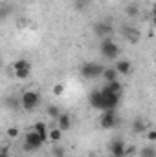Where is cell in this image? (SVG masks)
Instances as JSON below:
<instances>
[{
    "mask_svg": "<svg viewBox=\"0 0 156 157\" xmlns=\"http://www.w3.org/2000/svg\"><path fill=\"white\" fill-rule=\"evenodd\" d=\"M109 91H112V93H116V95H121V91H123V86H121V82L119 80H110V82H107V86H105Z\"/></svg>",
    "mask_w": 156,
    "mask_h": 157,
    "instance_id": "15",
    "label": "cell"
},
{
    "mask_svg": "<svg viewBox=\"0 0 156 157\" xmlns=\"http://www.w3.org/2000/svg\"><path fill=\"white\" fill-rule=\"evenodd\" d=\"M0 157H9V150H7L6 146H2V148H0Z\"/></svg>",
    "mask_w": 156,
    "mask_h": 157,
    "instance_id": "28",
    "label": "cell"
},
{
    "mask_svg": "<svg viewBox=\"0 0 156 157\" xmlns=\"http://www.w3.org/2000/svg\"><path fill=\"white\" fill-rule=\"evenodd\" d=\"M145 128H147V124H145L143 119H136V121L132 122V130H134V133H143Z\"/></svg>",
    "mask_w": 156,
    "mask_h": 157,
    "instance_id": "17",
    "label": "cell"
},
{
    "mask_svg": "<svg viewBox=\"0 0 156 157\" xmlns=\"http://www.w3.org/2000/svg\"><path fill=\"white\" fill-rule=\"evenodd\" d=\"M42 144H44V141L40 139L39 133H35L33 130H31V132H28V133L24 135V146H22V148H24L26 152H33V150H39Z\"/></svg>",
    "mask_w": 156,
    "mask_h": 157,
    "instance_id": "5",
    "label": "cell"
},
{
    "mask_svg": "<svg viewBox=\"0 0 156 157\" xmlns=\"http://www.w3.org/2000/svg\"><path fill=\"white\" fill-rule=\"evenodd\" d=\"M7 104H11V106H13V110H17V106H18V102H17L15 99H11V101H9Z\"/></svg>",
    "mask_w": 156,
    "mask_h": 157,
    "instance_id": "30",
    "label": "cell"
},
{
    "mask_svg": "<svg viewBox=\"0 0 156 157\" xmlns=\"http://www.w3.org/2000/svg\"><path fill=\"white\" fill-rule=\"evenodd\" d=\"M77 2H79V6H83V7H84V4H88L90 0H77Z\"/></svg>",
    "mask_w": 156,
    "mask_h": 157,
    "instance_id": "31",
    "label": "cell"
},
{
    "mask_svg": "<svg viewBox=\"0 0 156 157\" xmlns=\"http://www.w3.org/2000/svg\"><path fill=\"white\" fill-rule=\"evenodd\" d=\"M63 93H64V84H55V86H53V95L61 97Z\"/></svg>",
    "mask_w": 156,
    "mask_h": 157,
    "instance_id": "22",
    "label": "cell"
},
{
    "mask_svg": "<svg viewBox=\"0 0 156 157\" xmlns=\"http://www.w3.org/2000/svg\"><path fill=\"white\" fill-rule=\"evenodd\" d=\"M125 13H127V15H129V17H134V15H136V13H138V9H136V7H134V6H130V7H127V9H125Z\"/></svg>",
    "mask_w": 156,
    "mask_h": 157,
    "instance_id": "25",
    "label": "cell"
},
{
    "mask_svg": "<svg viewBox=\"0 0 156 157\" xmlns=\"http://www.w3.org/2000/svg\"><path fill=\"white\" fill-rule=\"evenodd\" d=\"M88 102H90V106H92V108L101 110V106H103L101 90H92V91H90V95H88Z\"/></svg>",
    "mask_w": 156,
    "mask_h": 157,
    "instance_id": "9",
    "label": "cell"
},
{
    "mask_svg": "<svg viewBox=\"0 0 156 157\" xmlns=\"http://www.w3.org/2000/svg\"><path fill=\"white\" fill-rule=\"evenodd\" d=\"M110 157H112V155H110Z\"/></svg>",
    "mask_w": 156,
    "mask_h": 157,
    "instance_id": "32",
    "label": "cell"
},
{
    "mask_svg": "<svg viewBox=\"0 0 156 157\" xmlns=\"http://www.w3.org/2000/svg\"><path fill=\"white\" fill-rule=\"evenodd\" d=\"M99 126L103 130H112L114 126H117V115H116V110H107L101 113L99 117Z\"/></svg>",
    "mask_w": 156,
    "mask_h": 157,
    "instance_id": "6",
    "label": "cell"
},
{
    "mask_svg": "<svg viewBox=\"0 0 156 157\" xmlns=\"http://www.w3.org/2000/svg\"><path fill=\"white\" fill-rule=\"evenodd\" d=\"M125 39L130 40V42H138L142 39V33L136 28H125Z\"/></svg>",
    "mask_w": 156,
    "mask_h": 157,
    "instance_id": "12",
    "label": "cell"
},
{
    "mask_svg": "<svg viewBox=\"0 0 156 157\" xmlns=\"http://www.w3.org/2000/svg\"><path fill=\"white\" fill-rule=\"evenodd\" d=\"M9 13H11V9H9V7H6V6H4V7H0V20H4Z\"/></svg>",
    "mask_w": 156,
    "mask_h": 157,
    "instance_id": "24",
    "label": "cell"
},
{
    "mask_svg": "<svg viewBox=\"0 0 156 157\" xmlns=\"http://www.w3.org/2000/svg\"><path fill=\"white\" fill-rule=\"evenodd\" d=\"M11 68H13V71H17V70H31V64L26 59H18V60H15L11 64Z\"/></svg>",
    "mask_w": 156,
    "mask_h": 157,
    "instance_id": "13",
    "label": "cell"
},
{
    "mask_svg": "<svg viewBox=\"0 0 156 157\" xmlns=\"http://www.w3.org/2000/svg\"><path fill=\"white\" fill-rule=\"evenodd\" d=\"M110 154L112 157H125L127 155V146H125V143L121 141V139H114V141H110Z\"/></svg>",
    "mask_w": 156,
    "mask_h": 157,
    "instance_id": "8",
    "label": "cell"
},
{
    "mask_svg": "<svg viewBox=\"0 0 156 157\" xmlns=\"http://www.w3.org/2000/svg\"><path fill=\"white\" fill-rule=\"evenodd\" d=\"M114 70L117 71V75H129L132 70V64H130V60H117L114 64Z\"/></svg>",
    "mask_w": 156,
    "mask_h": 157,
    "instance_id": "11",
    "label": "cell"
},
{
    "mask_svg": "<svg viewBox=\"0 0 156 157\" xmlns=\"http://www.w3.org/2000/svg\"><path fill=\"white\" fill-rule=\"evenodd\" d=\"M28 24H30V20H28V18H20V20H18V28H26Z\"/></svg>",
    "mask_w": 156,
    "mask_h": 157,
    "instance_id": "29",
    "label": "cell"
},
{
    "mask_svg": "<svg viewBox=\"0 0 156 157\" xmlns=\"http://www.w3.org/2000/svg\"><path fill=\"white\" fill-rule=\"evenodd\" d=\"M30 71H31V70H17V71H15V77L24 80V78L30 77Z\"/></svg>",
    "mask_w": 156,
    "mask_h": 157,
    "instance_id": "21",
    "label": "cell"
},
{
    "mask_svg": "<svg viewBox=\"0 0 156 157\" xmlns=\"http://www.w3.org/2000/svg\"><path fill=\"white\" fill-rule=\"evenodd\" d=\"M99 51H101V55L107 59V60H114V59H117V55H119V46H117L114 40L110 39H103V42H101V46H99Z\"/></svg>",
    "mask_w": 156,
    "mask_h": 157,
    "instance_id": "2",
    "label": "cell"
},
{
    "mask_svg": "<svg viewBox=\"0 0 156 157\" xmlns=\"http://www.w3.org/2000/svg\"><path fill=\"white\" fill-rule=\"evenodd\" d=\"M33 132H35V133H39L40 139H42L44 143L48 141V130H46V124H44V122H37V124L33 126Z\"/></svg>",
    "mask_w": 156,
    "mask_h": 157,
    "instance_id": "14",
    "label": "cell"
},
{
    "mask_svg": "<svg viewBox=\"0 0 156 157\" xmlns=\"http://www.w3.org/2000/svg\"><path fill=\"white\" fill-rule=\"evenodd\" d=\"M57 128H59L61 132H68V130L72 128V117H70L68 113H61V115L57 117Z\"/></svg>",
    "mask_w": 156,
    "mask_h": 157,
    "instance_id": "10",
    "label": "cell"
},
{
    "mask_svg": "<svg viewBox=\"0 0 156 157\" xmlns=\"http://www.w3.org/2000/svg\"><path fill=\"white\" fill-rule=\"evenodd\" d=\"M101 77L105 78L107 82H110V80H117L119 75H117V71L114 70V68H105V70H103V73H101Z\"/></svg>",
    "mask_w": 156,
    "mask_h": 157,
    "instance_id": "16",
    "label": "cell"
},
{
    "mask_svg": "<svg viewBox=\"0 0 156 157\" xmlns=\"http://www.w3.org/2000/svg\"><path fill=\"white\" fill-rule=\"evenodd\" d=\"M17 135H18V130H17V128H9V130H7V137H11V139H15Z\"/></svg>",
    "mask_w": 156,
    "mask_h": 157,
    "instance_id": "26",
    "label": "cell"
},
{
    "mask_svg": "<svg viewBox=\"0 0 156 157\" xmlns=\"http://www.w3.org/2000/svg\"><path fill=\"white\" fill-rule=\"evenodd\" d=\"M61 135H63V132H61L59 128H53V130H50V132H48V139H50L51 143L61 141Z\"/></svg>",
    "mask_w": 156,
    "mask_h": 157,
    "instance_id": "18",
    "label": "cell"
},
{
    "mask_svg": "<svg viewBox=\"0 0 156 157\" xmlns=\"http://www.w3.org/2000/svg\"><path fill=\"white\" fill-rule=\"evenodd\" d=\"M48 115H50L51 119H55V121H57V117L61 115V110H59L57 106H50V108H48Z\"/></svg>",
    "mask_w": 156,
    "mask_h": 157,
    "instance_id": "20",
    "label": "cell"
},
{
    "mask_svg": "<svg viewBox=\"0 0 156 157\" xmlns=\"http://www.w3.org/2000/svg\"><path fill=\"white\" fill-rule=\"evenodd\" d=\"M51 155H53V157H64V150H63L61 146H57V148H53V150H51Z\"/></svg>",
    "mask_w": 156,
    "mask_h": 157,
    "instance_id": "23",
    "label": "cell"
},
{
    "mask_svg": "<svg viewBox=\"0 0 156 157\" xmlns=\"http://www.w3.org/2000/svg\"><path fill=\"white\" fill-rule=\"evenodd\" d=\"M101 97H103V106H101V112H107V110H116L119 101H121V95H116L112 91H109L107 88H101Z\"/></svg>",
    "mask_w": 156,
    "mask_h": 157,
    "instance_id": "3",
    "label": "cell"
},
{
    "mask_svg": "<svg viewBox=\"0 0 156 157\" xmlns=\"http://www.w3.org/2000/svg\"><path fill=\"white\" fill-rule=\"evenodd\" d=\"M103 70H105V68H103L101 64H97V62H84V64L81 66V75H83V78L94 80V78L101 77Z\"/></svg>",
    "mask_w": 156,
    "mask_h": 157,
    "instance_id": "4",
    "label": "cell"
},
{
    "mask_svg": "<svg viewBox=\"0 0 156 157\" xmlns=\"http://www.w3.org/2000/svg\"><path fill=\"white\" fill-rule=\"evenodd\" d=\"M112 31H114V28H112V24L107 22V20H101V22H97V24L94 26V33H96L99 39H109V37L112 35Z\"/></svg>",
    "mask_w": 156,
    "mask_h": 157,
    "instance_id": "7",
    "label": "cell"
},
{
    "mask_svg": "<svg viewBox=\"0 0 156 157\" xmlns=\"http://www.w3.org/2000/svg\"><path fill=\"white\" fill-rule=\"evenodd\" d=\"M140 157H156V150L153 146H145V148H142Z\"/></svg>",
    "mask_w": 156,
    "mask_h": 157,
    "instance_id": "19",
    "label": "cell"
},
{
    "mask_svg": "<svg viewBox=\"0 0 156 157\" xmlns=\"http://www.w3.org/2000/svg\"><path fill=\"white\" fill-rule=\"evenodd\" d=\"M40 102V95L39 91H33V90H28L20 95V106L26 110V112H33Z\"/></svg>",
    "mask_w": 156,
    "mask_h": 157,
    "instance_id": "1",
    "label": "cell"
},
{
    "mask_svg": "<svg viewBox=\"0 0 156 157\" xmlns=\"http://www.w3.org/2000/svg\"><path fill=\"white\" fill-rule=\"evenodd\" d=\"M147 139H149L151 143L156 141V132H154V130H149V132H147Z\"/></svg>",
    "mask_w": 156,
    "mask_h": 157,
    "instance_id": "27",
    "label": "cell"
}]
</instances>
